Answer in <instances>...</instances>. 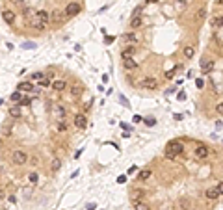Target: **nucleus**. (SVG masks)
<instances>
[{
  "mask_svg": "<svg viewBox=\"0 0 223 210\" xmlns=\"http://www.w3.org/2000/svg\"><path fill=\"white\" fill-rule=\"evenodd\" d=\"M184 153V143H182L181 140H173L167 143V149H166V158H169V160H175V158L179 156V154Z\"/></svg>",
  "mask_w": 223,
  "mask_h": 210,
  "instance_id": "obj_1",
  "label": "nucleus"
},
{
  "mask_svg": "<svg viewBox=\"0 0 223 210\" xmlns=\"http://www.w3.org/2000/svg\"><path fill=\"white\" fill-rule=\"evenodd\" d=\"M28 153L26 151H22V149H17L13 154H11V160H13V164L15 165H26L28 164Z\"/></svg>",
  "mask_w": 223,
  "mask_h": 210,
  "instance_id": "obj_2",
  "label": "nucleus"
},
{
  "mask_svg": "<svg viewBox=\"0 0 223 210\" xmlns=\"http://www.w3.org/2000/svg\"><path fill=\"white\" fill-rule=\"evenodd\" d=\"M214 61L210 60V58H203L201 61H199V69H201V74H210L214 71Z\"/></svg>",
  "mask_w": 223,
  "mask_h": 210,
  "instance_id": "obj_3",
  "label": "nucleus"
},
{
  "mask_svg": "<svg viewBox=\"0 0 223 210\" xmlns=\"http://www.w3.org/2000/svg\"><path fill=\"white\" fill-rule=\"evenodd\" d=\"M139 88H143V89H156V88H158V80L152 78V76H145V78L139 80Z\"/></svg>",
  "mask_w": 223,
  "mask_h": 210,
  "instance_id": "obj_4",
  "label": "nucleus"
},
{
  "mask_svg": "<svg viewBox=\"0 0 223 210\" xmlns=\"http://www.w3.org/2000/svg\"><path fill=\"white\" fill-rule=\"evenodd\" d=\"M80 11H82V6H80V4H76V2H71V4H67V6H65L63 13L67 15V17H74V15H78Z\"/></svg>",
  "mask_w": 223,
  "mask_h": 210,
  "instance_id": "obj_5",
  "label": "nucleus"
},
{
  "mask_svg": "<svg viewBox=\"0 0 223 210\" xmlns=\"http://www.w3.org/2000/svg\"><path fill=\"white\" fill-rule=\"evenodd\" d=\"M123 43L125 45H132V47H136L139 43V37H138V34H134V32H128V34H123Z\"/></svg>",
  "mask_w": 223,
  "mask_h": 210,
  "instance_id": "obj_6",
  "label": "nucleus"
},
{
  "mask_svg": "<svg viewBox=\"0 0 223 210\" xmlns=\"http://www.w3.org/2000/svg\"><path fill=\"white\" fill-rule=\"evenodd\" d=\"M74 126H76L78 130H84L86 126H88V117H86L84 113H76V115H74Z\"/></svg>",
  "mask_w": 223,
  "mask_h": 210,
  "instance_id": "obj_7",
  "label": "nucleus"
},
{
  "mask_svg": "<svg viewBox=\"0 0 223 210\" xmlns=\"http://www.w3.org/2000/svg\"><path fill=\"white\" fill-rule=\"evenodd\" d=\"M65 108L63 106H60V104H52V115L56 117V121H60V119H65Z\"/></svg>",
  "mask_w": 223,
  "mask_h": 210,
  "instance_id": "obj_8",
  "label": "nucleus"
},
{
  "mask_svg": "<svg viewBox=\"0 0 223 210\" xmlns=\"http://www.w3.org/2000/svg\"><path fill=\"white\" fill-rule=\"evenodd\" d=\"M65 19H67V15H65L63 11H52V13H50V22L61 24V22H65Z\"/></svg>",
  "mask_w": 223,
  "mask_h": 210,
  "instance_id": "obj_9",
  "label": "nucleus"
},
{
  "mask_svg": "<svg viewBox=\"0 0 223 210\" xmlns=\"http://www.w3.org/2000/svg\"><path fill=\"white\" fill-rule=\"evenodd\" d=\"M208 154H210V151L206 145H199L197 149H195V156L199 158V160H205V158H208Z\"/></svg>",
  "mask_w": 223,
  "mask_h": 210,
  "instance_id": "obj_10",
  "label": "nucleus"
},
{
  "mask_svg": "<svg viewBox=\"0 0 223 210\" xmlns=\"http://www.w3.org/2000/svg\"><path fill=\"white\" fill-rule=\"evenodd\" d=\"M141 26H143V17L141 15H134V17L130 19V28L138 30V28H141Z\"/></svg>",
  "mask_w": 223,
  "mask_h": 210,
  "instance_id": "obj_11",
  "label": "nucleus"
},
{
  "mask_svg": "<svg viewBox=\"0 0 223 210\" xmlns=\"http://www.w3.org/2000/svg\"><path fill=\"white\" fill-rule=\"evenodd\" d=\"M134 54H136V47H132V45H127L123 50H121V58H134Z\"/></svg>",
  "mask_w": 223,
  "mask_h": 210,
  "instance_id": "obj_12",
  "label": "nucleus"
},
{
  "mask_svg": "<svg viewBox=\"0 0 223 210\" xmlns=\"http://www.w3.org/2000/svg\"><path fill=\"white\" fill-rule=\"evenodd\" d=\"M123 67L127 71H134V69H138V61H136L134 58H125V60H123Z\"/></svg>",
  "mask_w": 223,
  "mask_h": 210,
  "instance_id": "obj_13",
  "label": "nucleus"
},
{
  "mask_svg": "<svg viewBox=\"0 0 223 210\" xmlns=\"http://www.w3.org/2000/svg\"><path fill=\"white\" fill-rule=\"evenodd\" d=\"M28 22H30V26H32L34 30H45L46 26H49V24H45V22H41V21H39L36 15H34V19H30Z\"/></svg>",
  "mask_w": 223,
  "mask_h": 210,
  "instance_id": "obj_14",
  "label": "nucleus"
},
{
  "mask_svg": "<svg viewBox=\"0 0 223 210\" xmlns=\"http://www.w3.org/2000/svg\"><path fill=\"white\" fill-rule=\"evenodd\" d=\"M17 89H19V91H24V93H30V91H34V84H32V80H24V82H21V84L17 86Z\"/></svg>",
  "mask_w": 223,
  "mask_h": 210,
  "instance_id": "obj_15",
  "label": "nucleus"
},
{
  "mask_svg": "<svg viewBox=\"0 0 223 210\" xmlns=\"http://www.w3.org/2000/svg\"><path fill=\"white\" fill-rule=\"evenodd\" d=\"M2 19H4V22H7V24H13L15 22V13L11 9H4L2 11Z\"/></svg>",
  "mask_w": 223,
  "mask_h": 210,
  "instance_id": "obj_16",
  "label": "nucleus"
},
{
  "mask_svg": "<svg viewBox=\"0 0 223 210\" xmlns=\"http://www.w3.org/2000/svg\"><path fill=\"white\" fill-rule=\"evenodd\" d=\"M36 17H37L41 22H45V24H49V22H50V13H49V11H45V9L36 11Z\"/></svg>",
  "mask_w": 223,
  "mask_h": 210,
  "instance_id": "obj_17",
  "label": "nucleus"
},
{
  "mask_svg": "<svg viewBox=\"0 0 223 210\" xmlns=\"http://www.w3.org/2000/svg\"><path fill=\"white\" fill-rule=\"evenodd\" d=\"M50 88H52L54 91H65L67 89V82L65 80H54L52 84H50Z\"/></svg>",
  "mask_w": 223,
  "mask_h": 210,
  "instance_id": "obj_18",
  "label": "nucleus"
},
{
  "mask_svg": "<svg viewBox=\"0 0 223 210\" xmlns=\"http://www.w3.org/2000/svg\"><path fill=\"white\" fill-rule=\"evenodd\" d=\"M182 54H184L186 60H191V58L195 56V47L193 45H186L184 49H182Z\"/></svg>",
  "mask_w": 223,
  "mask_h": 210,
  "instance_id": "obj_19",
  "label": "nucleus"
},
{
  "mask_svg": "<svg viewBox=\"0 0 223 210\" xmlns=\"http://www.w3.org/2000/svg\"><path fill=\"white\" fill-rule=\"evenodd\" d=\"M7 113H9V117H13V119H19V117L22 115V108L21 106H11V108L7 110Z\"/></svg>",
  "mask_w": 223,
  "mask_h": 210,
  "instance_id": "obj_20",
  "label": "nucleus"
},
{
  "mask_svg": "<svg viewBox=\"0 0 223 210\" xmlns=\"http://www.w3.org/2000/svg\"><path fill=\"white\" fill-rule=\"evenodd\" d=\"M151 177H152V171H151V169H147V167L141 169V171L138 173V180H149Z\"/></svg>",
  "mask_w": 223,
  "mask_h": 210,
  "instance_id": "obj_21",
  "label": "nucleus"
},
{
  "mask_svg": "<svg viewBox=\"0 0 223 210\" xmlns=\"http://www.w3.org/2000/svg\"><path fill=\"white\" fill-rule=\"evenodd\" d=\"M43 78H46V74L43 73V71H36L34 74H30V80L32 82H41Z\"/></svg>",
  "mask_w": 223,
  "mask_h": 210,
  "instance_id": "obj_22",
  "label": "nucleus"
},
{
  "mask_svg": "<svg viewBox=\"0 0 223 210\" xmlns=\"http://www.w3.org/2000/svg\"><path fill=\"white\" fill-rule=\"evenodd\" d=\"M212 26L214 28H223V15H218V17L212 19Z\"/></svg>",
  "mask_w": 223,
  "mask_h": 210,
  "instance_id": "obj_23",
  "label": "nucleus"
},
{
  "mask_svg": "<svg viewBox=\"0 0 223 210\" xmlns=\"http://www.w3.org/2000/svg\"><path fill=\"white\" fill-rule=\"evenodd\" d=\"M206 197H208V199H218V197H220V193H218L216 186H214V188H208V190H206Z\"/></svg>",
  "mask_w": 223,
  "mask_h": 210,
  "instance_id": "obj_24",
  "label": "nucleus"
},
{
  "mask_svg": "<svg viewBox=\"0 0 223 210\" xmlns=\"http://www.w3.org/2000/svg\"><path fill=\"white\" fill-rule=\"evenodd\" d=\"M145 197V192L143 190H134L132 192V201H139V199H143Z\"/></svg>",
  "mask_w": 223,
  "mask_h": 210,
  "instance_id": "obj_25",
  "label": "nucleus"
},
{
  "mask_svg": "<svg viewBox=\"0 0 223 210\" xmlns=\"http://www.w3.org/2000/svg\"><path fill=\"white\" fill-rule=\"evenodd\" d=\"M82 93H84V88H82V86H73V88H71V95H73V97H80Z\"/></svg>",
  "mask_w": 223,
  "mask_h": 210,
  "instance_id": "obj_26",
  "label": "nucleus"
},
{
  "mask_svg": "<svg viewBox=\"0 0 223 210\" xmlns=\"http://www.w3.org/2000/svg\"><path fill=\"white\" fill-rule=\"evenodd\" d=\"M60 167H61V160L60 158H54V160L50 162V169H52V171H58Z\"/></svg>",
  "mask_w": 223,
  "mask_h": 210,
  "instance_id": "obj_27",
  "label": "nucleus"
},
{
  "mask_svg": "<svg viewBox=\"0 0 223 210\" xmlns=\"http://www.w3.org/2000/svg\"><path fill=\"white\" fill-rule=\"evenodd\" d=\"M34 15H36V9H34V7H26V9H24V17H26V21L34 19Z\"/></svg>",
  "mask_w": 223,
  "mask_h": 210,
  "instance_id": "obj_28",
  "label": "nucleus"
},
{
  "mask_svg": "<svg viewBox=\"0 0 223 210\" xmlns=\"http://www.w3.org/2000/svg\"><path fill=\"white\" fill-rule=\"evenodd\" d=\"M134 210H149V205L141 203V201H134Z\"/></svg>",
  "mask_w": 223,
  "mask_h": 210,
  "instance_id": "obj_29",
  "label": "nucleus"
},
{
  "mask_svg": "<svg viewBox=\"0 0 223 210\" xmlns=\"http://www.w3.org/2000/svg\"><path fill=\"white\" fill-rule=\"evenodd\" d=\"M11 101H13V102H19V101H21V99H22V91H15V93H11Z\"/></svg>",
  "mask_w": 223,
  "mask_h": 210,
  "instance_id": "obj_30",
  "label": "nucleus"
},
{
  "mask_svg": "<svg viewBox=\"0 0 223 210\" xmlns=\"http://www.w3.org/2000/svg\"><path fill=\"white\" fill-rule=\"evenodd\" d=\"M28 180H30V184H37V182H39V175H37V173H30Z\"/></svg>",
  "mask_w": 223,
  "mask_h": 210,
  "instance_id": "obj_31",
  "label": "nucleus"
},
{
  "mask_svg": "<svg viewBox=\"0 0 223 210\" xmlns=\"http://www.w3.org/2000/svg\"><path fill=\"white\" fill-rule=\"evenodd\" d=\"M143 123H145L147 126H154V125H156V119H154V117H145Z\"/></svg>",
  "mask_w": 223,
  "mask_h": 210,
  "instance_id": "obj_32",
  "label": "nucleus"
},
{
  "mask_svg": "<svg viewBox=\"0 0 223 210\" xmlns=\"http://www.w3.org/2000/svg\"><path fill=\"white\" fill-rule=\"evenodd\" d=\"M37 84L41 86V88H50V84H52V82H50L49 78H43V80H41V82H37Z\"/></svg>",
  "mask_w": 223,
  "mask_h": 210,
  "instance_id": "obj_33",
  "label": "nucleus"
},
{
  "mask_svg": "<svg viewBox=\"0 0 223 210\" xmlns=\"http://www.w3.org/2000/svg\"><path fill=\"white\" fill-rule=\"evenodd\" d=\"M30 102H32V101H30V97H22L21 101H19V104H21V106H30Z\"/></svg>",
  "mask_w": 223,
  "mask_h": 210,
  "instance_id": "obj_34",
  "label": "nucleus"
},
{
  "mask_svg": "<svg viewBox=\"0 0 223 210\" xmlns=\"http://www.w3.org/2000/svg\"><path fill=\"white\" fill-rule=\"evenodd\" d=\"M195 86H197L199 89H203L205 88V80H203V78H197V80H195Z\"/></svg>",
  "mask_w": 223,
  "mask_h": 210,
  "instance_id": "obj_35",
  "label": "nucleus"
},
{
  "mask_svg": "<svg viewBox=\"0 0 223 210\" xmlns=\"http://www.w3.org/2000/svg\"><path fill=\"white\" fill-rule=\"evenodd\" d=\"M216 113H218V115H223V102L216 104Z\"/></svg>",
  "mask_w": 223,
  "mask_h": 210,
  "instance_id": "obj_36",
  "label": "nucleus"
},
{
  "mask_svg": "<svg viewBox=\"0 0 223 210\" xmlns=\"http://www.w3.org/2000/svg\"><path fill=\"white\" fill-rule=\"evenodd\" d=\"M22 49H36V43H32V41H28V43H24V45H22Z\"/></svg>",
  "mask_w": 223,
  "mask_h": 210,
  "instance_id": "obj_37",
  "label": "nucleus"
},
{
  "mask_svg": "<svg viewBox=\"0 0 223 210\" xmlns=\"http://www.w3.org/2000/svg\"><path fill=\"white\" fill-rule=\"evenodd\" d=\"M216 190H218V193H220V195H223V182H218V184H216Z\"/></svg>",
  "mask_w": 223,
  "mask_h": 210,
  "instance_id": "obj_38",
  "label": "nucleus"
},
{
  "mask_svg": "<svg viewBox=\"0 0 223 210\" xmlns=\"http://www.w3.org/2000/svg\"><path fill=\"white\" fill-rule=\"evenodd\" d=\"M117 182H119V184H125V182H127V175H119L117 177Z\"/></svg>",
  "mask_w": 223,
  "mask_h": 210,
  "instance_id": "obj_39",
  "label": "nucleus"
},
{
  "mask_svg": "<svg viewBox=\"0 0 223 210\" xmlns=\"http://www.w3.org/2000/svg\"><path fill=\"white\" fill-rule=\"evenodd\" d=\"M203 17H205V9H201V11L195 13V19H197V21H199V19H203Z\"/></svg>",
  "mask_w": 223,
  "mask_h": 210,
  "instance_id": "obj_40",
  "label": "nucleus"
},
{
  "mask_svg": "<svg viewBox=\"0 0 223 210\" xmlns=\"http://www.w3.org/2000/svg\"><path fill=\"white\" fill-rule=\"evenodd\" d=\"M22 193H24V197H32V190H30V188H24Z\"/></svg>",
  "mask_w": 223,
  "mask_h": 210,
  "instance_id": "obj_41",
  "label": "nucleus"
},
{
  "mask_svg": "<svg viewBox=\"0 0 223 210\" xmlns=\"http://www.w3.org/2000/svg\"><path fill=\"white\" fill-rule=\"evenodd\" d=\"M28 162H30V165H37V164H39L37 158H28Z\"/></svg>",
  "mask_w": 223,
  "mask_h": 210,
  "instance_id": "obj_42",
  "label": "nucleus"
},
{
  "mask_svg": "<svg viewBox=\"0 0 223 210\" xmlns=\"http://www.w3.org/2000/svg\"><path fill=\"white\" fill-rule=\"evenodd\" d=\"M177 99H179V101H184V99H186V93H184V91H181V93L177 95Z\"/></svg>",
  "mask_w": 223,
  "mask_h": 210,
  "instance_id": "obj_43",
  "label": "nucleus"
},
{
  "mask_svg": "<svg viewBox=\"0 0 223 210\" xmlns=\"http://www.w3.org/2000/svg\"><path fill=\"white\" fill-rule=\"evenodd\" d=\"M113 39H115L113 35H112V37H110V35H106V37H104V43H113Z\"/></svg>",
  "mask_w": 223,
  "mask_h": 210,
  "instance_id": "obj_44",
  "label": "nucleus"
},
{
  "mask_svg": "<svg viewBox=\"0 0 223 210\" xmlns=\"http://www.w3.org/2000/svg\"><path fill=\"white\" fill-rule=\"evenodd\" d=\"M11 4H17V6H22V4H24V0H9Z\"/></svg>",
  "mask_w": 223,
  "mask_h": 210,
  "instance_id": "obj_45",
  "label": "nucleus"
},
{
  "mask_svg": "<svg viewBox=\"0 0 223 210\" xmlns=\"http://www.w3.org/2000/svg\"><path fill=\"white\" fill-rule=\"evenodd\" d=\"M132 121H134V123H139V121H143V119H141V115H134V117H132Z\"/></svg>",
  "mask_w": 223,
  "mask_h": 210,
  "instance_id": "obj_46",
  "label": "nucleus"
},
{
  "mask_svg": "<svg viewBox=\"0 0 223 210\" xmlns=\"http://www.w3.org/2000/svg\"><path fill=\"white\" fill-rule=\"evenodd\" d=\"M173 74H175V73H173V71H169V73H167V74H166V78H169V80H171V78H173Z\"/></svg>",
  "mask_w": 223,
  "mask_h": 210,
  "instance_id": "obj_47",
  "label": "nucleus"
},
{
  "mask_svg": "<svg viewBox=\"0 0 223 210\" xmlns=\"http://www.w3.org/2000/svg\"><path fill=\"white\" fill-rule=\"evenodd\" d=\"M154 2H158V0H147V4H154Z\"/></svg>",
  "mask_w": 223,
  "mask_h": 210,
  "instance_id": "obj_48",
  "label": "nucleus"
},
{
  "mask_svg": "<svg viewBox=\"0 0 223 210\" xmlns=\"http://www.w3.org/2000/svg\"><path fill=\"white\" fill-rule=\"evenodd\" d=\"M0 199H4V192H2V190H0Z\"/></svg>",
  "mask_w": 223,
  "mask_h": 210,
  "instance_id": "obj_49",
  "label": "nucleus"
},
{
  "mask_svg": "<svg viewBox=\"0 0 223 210\" xmlns=\"http://www.w3.org/2000/svg\"><path fill=\"white\" fill-rule=\"evenodd\" d=\"M218 2H220V4H221V6H223V0H218Z\"/></svg>",
  "mask_w": 223,
  "mask_h": 210,
  "instance_id": "obj_50",
  "label": "nucleus"
},
{
  "mask_svg": "<svg viewBox=\"0 0 223 210\" xmlns=\"http://www.w3.org/2000/svg\"><path fill=\"white\" fill-rule=\"evenodd\" d=\"M0 104H4V101H2V99H0Z\"/></svg>",
  "mask_w": 223,
  "mask_h": 210,
  "instance_id": "obj_51",
  "label": "nucleus"
},
{
  "mask_svg": "<svg viewBox=\"0 0 223 210\" xmlns=\"http://www.w3.org/2000/svg\"><path fill=\"white\" fill-rule=\"evenodd\" d=\"M190 210H197V208H190Z\"/></svg>",
  "mask_w": 223,
  "mask_h": 210,
  "instance_id": "obj_52",
  "label": "nucleus"
}]
</instances>
